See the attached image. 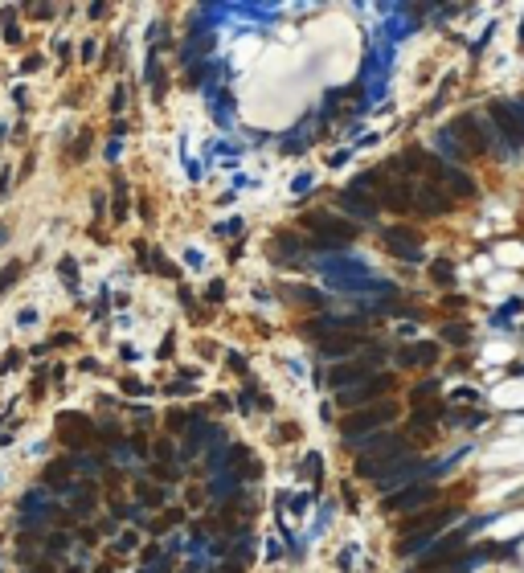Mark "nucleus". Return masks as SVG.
Instances as JSON below:
<instances>
[{"mask_svg": "<svg viewBox=\"0 0 524 573\" xmlns=\"http://www.w3.org/2000/svg\"><path fill=\"white\" fill-rule=\"evenodd\" d=\"M357 344H360L357 336H332V340L320 344V352H324V357H344V352H352Z\"/></svg>", "mask_w": 524, "mask_h": 573, "instance_id": "nucleus-5", "label": "nucleus"}, {"mask_svg": "<svg viewBox=\"0 0 524 573\" xmlns=\"http://www.w3.org/2000/svg\"><path fill=\"white\" fill-rule=\"evenodd\" d=\"M33 324H37V311H21V327H33Z\"/></svg>", "mask_w": 524, "mask_h": 573, "instance_id": "nucleus-9", "label": "nucleus"}, {"mask_svg": "<svg viewBox=\"0 0 524 573\" xmlns=\"http://www.w3.org/2000/svg\"><path fill=\"white\" fill-rule=\"evenodd\" d=\"M439 360V344H414L402 352V364H434Z\"/></svg>", "mask_w": 524, "mask_h": 573, "instance_id": "nucleus-4", "label": "nucleus"}, {"mask_svg": "<svg viewBox=\"0 0 524 573\" xmlns=\"http://www.w3.org/2000/svg\"><path fill=\"white\" fill-rule=\"evenodd\" d=\"M446 340H451V344H467V327L451 324V327H446Z\"/></svg>", "mask_w": 524, "mask_h": 573, "instance_id": "nucleus-7", "label": "nucleus"}, {"mask_svg": "<svg viewBox=\"0 0 524 573\" xmlns=\"http://www.w3.org/2000/svg\"><path fill=\"white\" fill-rule=\"evenodd\" d=\"M360 377H365V369L357 364V369H332V373H328V381L340 389V385H352V381H360Z\"/></svg>", "mask_w": 524, "mask_h": 573, "instance_id": "nucleus-6", "label": "nucleus"}, {"mask_svg": "<svg viewBox=\"0 0 524 573\" xmlns=\"http://www.w3.org/2000/svg\"><path fill=\"white\" fill-rule=\"evenodd\" d=\"M389 385H393V377H373V381H365L360 389H348V393L340 397V401H344V406H357V401H373L377 393H381V389H389Z\"/></svg>", "mask_w": 524, "mask_h": 573, "instance_id": "nucleus-3", "label": "nucleus"}, {"mask_svg": "<svg viewBox=\"0 0 524 573\" xmlns=\"http://www.w3.org/2000/svg\"><path fill=\"white\" fill-rule=\"evenodd\" d=\"M430 500H439V488H409V491H402V495H393L389 500V508H397V512H406V508H418V504H430Z\"/></svg>", "mask_w": 524, "mask_h": 573, "instance_id": "nucleus-2", "label": "nucleus"}, {"mask_svg": "<svg viewBox=\"0 0 524 573\" xmlns=\"http://www.w3.org/2000/svg\"><path fill=\"white\" fill-rule=\"evenodd\" d=\"M0 242H4V229H0Z\"/></svg>", "mask_w": 524, "mask_h": 573, "instance_id": "nucleus-11", "label": "nucleus"}, {"mask_svg": "<svg viewBox=\"0 0 524 573\" xmlns=\"http://www.w3.org/2000/svg\"><path fill=\"white\" fill-rule=\"evenodd\" d=\"M393 414H397V406H393V401H385V406H377V409H365V414H352V418H348V426H344V434L352 438L357 430H373L377 422H389Z\"/></svg>", "mask_w": 524, "mask_h": 573, "instance_id": "nucleus-1", "label": "nucleus"}, {"mask_svg": "<svg viewBox=\"0 0 524 573\" xmlns=\"http://www.w3.org/2000/svg\"><path fill=\"white\" fill-rule=\"evenodd\" d=\"M16 278V266H9V270H4V275H0V291H4V287H9V283H13Z\"/></svg>", "mask_w": 524, "mask_h": 573, "instance_id": "nucleus-10", "label": "nucleus"}, {"mask_svg": "<svg viewBox=\"0 0 524 573\" xmlns=\"http://www.w3.org/2000/svg\"><path fill=\"white\" fill-rule=\"evenodd\" d=\"M238 229H242V221L234 217V221H221V226H217V233H238Z\"/></svg>", "mask_w": 524, "mask_h": 573, "instance_id": "nucleus-8", "label": "nucleus"}]
</instances>
